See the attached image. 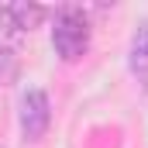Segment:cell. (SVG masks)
<instances>
[{"label": "cell", "mask_w": 148, "mask_h": 148, "mask_svg": "<svg viewBox=\"0 0 148 148\" xmlns=\"http://www.w3.org/2000/svg\"><path fill=\"white\" fill-rule=\"evenodd\" d=\"M131 73L148 83V24H141L131 38Z\"/></svg>", "instance_id": "3957f363"}, {"label": "cell", "mask_w": 148, "mask_h": 148, "mask_svg": "<svg viewBox=\"0 0 148 148\" xmlns=\"http://www.w3.org/2000/svg\"><path fill=\"white\" fill-rule=\"evenodd\" d=\"M17 35H21V31H17V21H14V14H10V3H0V48H3L7 41H14Z\"/></svg>", "instance_id": "5b68a950"}, {"label": "cell", "mask_w": 148, "mask_h": 148, "mask_svg": "<svg viewBox=\"0 0 148 148\" xmlns=\"http://www.w3.org/2000/svg\"><path fill=\"white\" fill-rule=\"evenodd\" d=\"M52 124V107H48V93L45 90H28L21 97V131L28 141H41L45 131Z\"/></svg>", "instance_id": "7a4b0ae2"}, {"label": "cell", "mask_w": 148, "mask_h": 148, "mask_svg": "<svg viewBox=\"0 0 148 148\" xmlns=\"http://www.w3.org/2000/svg\"><path fill=\"white\" fill-rule=\"evenodd\" d=\"M10 76H14V55L7 48H0V83H7Z\"/></svg>", "instance_id": "8992f818"}, {"label": "cell", "mask_w": 148, "mask_h": 148, "mask_svg": "<svg viewBox=\"0 0 148 148\" xmlns=\"http://www.w3.org/2000/svg\"><path fill=\"white\" fill-rule=\"evenodd\" d=\"M10 14L17 21V31H31L48 17V7H41V3H10Z\"/></svg>", "instance_id": "277c9868"}, {"label": "cell", "mask_w": 148, "mask_h": 148, "mask_svg": "<svg viewBox=\"0 0 148 148\" xmlns=\"http://www.w3.org/2000/svg\"><path fill=\"white\" fill-rule=\"evenodd\" d=\"M52 45H55V52H59L66 62H76V59L86 55V48H90V24H86L83 10H76V7H62V10L55 14Z\"/></svg>", "instance_id": "6da1fadb"}]
</instances>
